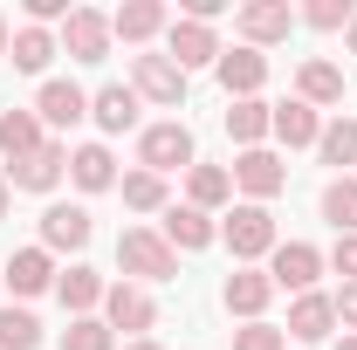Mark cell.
I'll use <instances>...</instances> for the list:
<instances>
[{
	"label": "cell",
	"mask_w": 357,
	"mask_h": 350,
	"mask_svg": "<svg viewBox=\"0 0 357 350\" xmlns=\"http://www.w3.org/2000/svg\"><path fill=\"white\" fill-rule=\"evenodd\" d=\"M117 268H124V275H144V282H172V275H178V254L165 248V234L131 227V234H117Z\"/></svg>",
	"instance_id": "cell-1"
},
{
	"label": "cell",
	"mask_w": 357,
	"mask_h": 350,
	"mask_svg": "<svg viewBox=\"0 0 357 350\" xmlns=\"http://www.w3.org/2000/svg\"><path fill=\"white\" fill-rule=\"evenodd\" d=\"M137 158H144V172H178V165H192V131L185 124H151V131L137 137Z\"/></svg>",
	"instance_id": "cell-2"
},
{
	"label": "cell",
	"mask_w": 357,
	"mask_h": 350,
	"mask_svg": "<svg viewBox=\"0 0 357 350\" xmlns=\"http://www.w3.org/2000/svg\"><path fill=\"white\" fill-rule=\"evenodd\" d=\"M220 234H227V248H234L241 261H255V254H275V213H268V206H234Z\"/></svg>",
	"instance_id": "cell-3"
},
{
	"label": "cell",
	"mask_w": 357,
	"mask_h": 350,
	"mask_svg": "<svg viewBox=\"0 0 357 350\" xmlns=\"http://www.w3.org/2000/svg\"><path fill=\"white\" fill-rule=\"evenodd\" d=\"M131 89L151 103H185V69L172 55H131Z\"/></svg>",
	"instance_id": "cell-4"
},
{
	"label": "cell",
	"mask_w": 357,
	"mask_h": 350,
	"mask_svg": "<svg viewBox=\"0 0 357 350\" xmlns=\"http://www.w3.org/2000/svg\"><path fill=\"white\" fill-rule=\"evenodd\" d=\"M316 275H323V254H316L310 241H275V268H268V282H275V289H296V296H310Z\"/></svg>",
	"instance_id": "cell-5"
},
{
	"label": "cell",
	"mask_w": 357,
	"mask_h": 350,
	"mask_svg": "<svg viewBox=\"0 0 357 350\" xmlns=\"http://www.w3.org/2000/svg\"><path fill=\"white\" fill-rule=\"evenodd\" d=\"M62 48H69L76 62H103V48H110V21H103L96 7H69V21H62Z\"/></svg>",
	"instance_id": "cell-6"
},
{
	"label": "cell",
	"mask_w": 357,
	"mask_h": 350,
	"mask_svg": "<svg viewBox=\"0 0 357 350\" xmlns=\"http://www.w3.org/2000/svg\"><path fill=\"white\" fill-rule=\"evenodd\" d=\"M103 316H110V337H117V330H151V323H158V303H151V296H144V289H131V282H117V289H103Z\"/></svg>",
	"instance_id": "cell-7"
},
{
	"label": "cell",
	"mask_w": 357,
	"mask_h": 350,
	"mask_svg": "<svg viewBox=\"0 0 357 350\" xmlns=\"http://www.w3.org/2000/svg\"><path fill=\"white\" fill-rule=\"evenodd\" d=\"M35 117L55 124V131H69V124H83V117H89V96L69 83V76H55V83H42V96H35Z\"/></svg>",
	"instance_id": "cell-8"
},
{
	"label": "cell",
	"mask_w": 357,
	"mask_h": 350,
	"mask_svg": "<svg viewBox=\"0 0 357 350\" xmlns=\"http://www.w3.org/2000/svg\"><path fill=\"white\" fill-rule=\"evenodd\" d=\"M234 185H248V192H255V206H261V199H275V192L289 185V172H282V158H275V151L255 144V151H241V158H234Z\"/></svg>",
	"instance_id": "cell-9"
},
{
	"label": "cell",
	"mask_w": 357,
	"mask_h": 350,
	"mask_svg": "<svg viewBox=\"0 0 357 350\" xmlns=\"http://www.w3.org/2000/svg\"><path fill=\"white\" fill-rule=\"evenodd\" d=\"M289 28H296V7H289V0H255V7H241V35H248V48L289 42Z\"/></svg>",
	"instance_id": "cell-10"
},
{
	"label": "cell",
	"mask_w": 357,
	"mask_h": 350,
	"mask_svg": "<svg viewBox=\"0 0 357 350\" xmlns=\"http://www.w3.org/2000/svg\"><path fill=\"white\" fill-rule=\"evenodd\" d=\"M220 83H227L234 103L255 96V89L268 83V55H261V48H220Z\"/></svg>",
	"instance_id": "cell-11"
},
{
	"label": "cell",
	"mask_w": 357,
	"mask_h": 350,
	"mask_svg": "<svg viewBox=\"0 0 357 350\" xmlns=\"http://www.w3.org/2000/svg\"><path fill=\"white\" fill-rule=\"evenodd\" d=\"M330 323H337V296H296V309H289V337L296 344H323L330 337Z\"/></svg>",
	"instance_id": "cell-12"
},
{
	"label": "cell",
	"mask_w": 357,
	"mask_h": 350,
	"mask_svg": "<svg viewBox=\"0 0 357 350\" xmlns=\"http://www.w3.org/2000/svg\"><path fill=\"white\" fill-rule=\"evenodd\" d=\"M172 62H178V69H206V62H220L213 28H206V21H172Z\"/></svg>",
	"instance_id": "cell-13"
},
{
	"label": "cell",
	"mask_w": 357,
	"mask_h": 350,
	"mask_svg": "<svg viewBox=\"0 0 357 350\" xmlns=\"http://www.w3.org/2000/svg\"><path fill=\"white\" fill-rule=\"evenodd\" d=\"M268 296H275V282H268V275H255V268H241V275H227V289H220V303L234 309V316H248V323H261Z\"/></svg>",
	"instance_id": "cell-14"
},
{
	"label": "cell",
	"mask_w": 357,
	"mask_h": 350,
	"mask_svg": "<svg viewBox=\"0 0 357 350\" xmlns=\"http://www.w3.org/2000/svg\"><path fill=\"white\" fill-rule=\"evenodd\" d=\"M62 172H69V151H62V144H42L35 158H21V165H7V178H14L21 192H48V185H55Z\"/></svg>",
	"instance_id": "cell-15"
},
{
	"label": "cell",
	"mask_w": 357,
	"mask_h": 350,
	"mask_svg": "<svg viewBox=\"0 0 357 350\" xmlns=\"http://www.w3.org/2000/svg\"><path fill=\"white\" fill-rule=\"evenodd\" d=\"M89 117H96V124H103L110 137H117V131H131V124H137V89H131V83L96 89V96H89Z\"/></svg>",
	"instance_id": "cell-16"
},
{
	"label": "cell",
	"mask_w": 357,
	"mask_h": 350,
	"mask_svg": "<svg viewBox=\"0 0 357 350\" xmlns=\"http://www.w3.org/2000/svg\"><path fill=\"white\" fill-rule=\"evenodd\" d=\"M14 296H42L48 282H55V261H48V248H21L14 261H7V275H0Z\"/></svg>",
	"instance_id": "cell-17"
},
{
	"label": "cell",
	"mask_w": 357,
	"mask_h": 350,
	"mask_svg": "<svg viewBox=\"0 0 357 350\" xmlns=\"http://www.w3.org/2000/svg\"><path fill=\"white\" fill-rule=\"evenodd\" d=\"M268 131L296 151V144H316V137H323V124H316V110L303 103V96H289V103H275V124H268Z\"/></svg>",
	"instance_id": "cell-18"
},
{
	"label": "cell",
	"mask_w": 357,
	"mask_h": 350,
	"mask_svg": "<svg viewBox=\"0 0 357 350\" xmlns=\"http://www.w3.org/2000/svg\"><path fill=\"white\" fill-rule=\"evenodd\" d=\"M213 220L199 213V206H165V248H213Z\"/></svg>",
	"instance_id": "cell-19"
},
{
	"label": "cell",
	"mask_w": 357,
	"mask_h": 350,
	"mask_svg": "<svg viewBox=\"0 0 357 350\" xmlns=\"http://www.w3.org/2000/svg\"><path fill=\"white\" fill-rule=\"evenodd\" d=\"M42 241H48V248H69V254L89 248V213H83V206H48V213H42Z\"/></svg>",
	"instance_id": "cell-20"
},
{
	"label": "cell",
	"mask_w": 357,
	"mask_h": 350,
	"mask_svg": "<svg viewBox=\"0 0 357 350\" xmlns=\"http://www.w3.org/2000/svg\"><path fill=\"white\" fill-rule=\"evenodd\" d=\"M0 151H7L14 165L35 158V151H42V117H35V110H7V117H0Z\"/></svg>",
	"instance_id": "cell-21"
},
{
	"label": "cell",
	"mask_w": 357,
	"mask_h": 350,
	"mask_svg": "<svg viewBox=\"0 0 357 350\" xmlns=\"http://www.w3.org/2000/svg\"><path fill=\"white\" fill-rule=\"evenodd\" d=\"M158 28H165V7L158 0H131V7L110 14V35H124V42H151Z\"/></svg>",
	"instance_id": "cell-22"
},
{
	"label": "cell",
	"mask_w": 357,
	"mask_h": 350,
	"mask_svg": "<svg viewBox=\"0 0 357 350\" xmlns=\"http://www.w3.org/2000/svg\"><path fill=\"white\" fill-rule=\"evenodd\" d=\"M268 124H275V103H261V96H241V103L227 110V131L241 137L248 151H255V144L268 137Z\"/></svg>",
	"instance_id": "cell-23"
},
{
	"label": "cell",
	"mask_w": 357,
	"mask_h": 350,
	"mask_svg": "<svg viewBox=\"0 0 357 350\" xmlns=\"http://www.w3.org/2000/svg\"><path fill=\"white\" fill-rule=\"evenodd\" d=\"M296 89H303V103H344V69L337 62H303V76H296Z\"/></svg>",
	"instance_id": "cell-24"
},
{
	"label": "cell",
	"mask_w": 357,
	"mask_h": 350,
	"mask_svg": "<svg viewBox=\"0 0 357 350\" xmlns=\"http://www.w3.org/2000/svg\"><path fill=\"white\" fill-rule=\"evenodd\" d=\"M69 178H76L83 192H103V185H117V158H110L103 144H83V151L69 158Z\"/></svg>",
	"instance_id": "cell-25"
},
{
	"label": "cell",
	"mask_w": 357,
	"mask_h": 350,
	"mask_svg": "<svg viewBox=\"0 0 357 350\" xmlns=\"http://www.w3.org/2000/svg\"><path fill=\"white\" fill-rule=\"evenodd\" d=\"M55 296H62V309H76V316H89V309L103 303V275H96V268H69V275L55 282Z\"/></svg>",
	"instance_id": "cell-26"
},
{
	"label": "cell",
	"mask_w": 357,
	"mask_h": 350,
	"mask_svg": "<svg viewBox=\"0 0 357 350\" xmlns=\"http://www.w3.org/2000/svg\"><path fill=\"white\" fill-rule=\"evenodd\" d=\"M48 55H55V35H48V28H21V35L7 42V62H14V69H28V76H42Z\"/></svg>",
	"instance_id": "cell-27"
},
{
	"label": "cell",
	"mask_w": 357,
	"mask_h": 350,
	"mask_svg": "<svg viewBox=\"0 0 357 350\" xmlns=\"http://www.w3.org/2000/svg\"><path fill=\"white\" fill-rule=\"evenodd\" d=\"M323 220L337 234H357V178H330L323 185Z\"/></svg>",
	"instance_id": "cell-28"
},
{
	"label": "cell",
	"mask_w": 357,
	"mask_h": 350,
	"mask_svg": "<svg viewBox=\"0 0 357 350\" xmlns=\"http://www.w3.org/2000/svg\"><path fill=\"white\" fill-rule=\"evenodd\" d=\"M316 151H323V165H357V124H351V117L323 124V137H316Z\"/></svg>",
	"instance_id": "cell-29"
},
{
	"label": "cell",
	"mask_w": 357,
	"mask_h": 350,
	"mask_svg": "<svg viewBox=\"0 0 357 350\" xmlns=\"http://www.w3.org/2000/svg\"><path fill=\"white\" fill-rule=\"evenodd\" d=\"M185 185H192V206L206 213V206H220L227 192H234V172H220V165H192V178H185Z\"/></svg>",
	"instance_id": "cell-30"
},
{
	"label": "cell",
	"mask_w": 357,
	"mask_h": 350,
	"mask_svg": "<svg viewBox=\"0 0 357 350\" xmlns=\"http://www.w3.org/2000/svg\"><path fill=\"white\" fill-rule=\"evenodd\" d=\"M42 344V323L28 309H0V350H35Z\"/></svg>",
	"instance_id": "cell-31"
},
{
	"label": "cell",
	"mask_w": 357,
	"mask_h": 350,
	"mask_svg": "<svg viewBox=\"0 0 357 350\" xmlns=\"http://www.w3.org/2000/svg\"><path fill=\"white\" fill-rule=\"evenodd\" d=\"M62 350H117V337H110V323H96V316H76V323L62 330Z\"/></svg>",
	"instance_id": "cell-32"
},
{
	"label": "cell",
	"mask_w": 357,
	"mask_h": 350,
	"mask_svg": "<svg viewBox=\"0 0 357 350\" xmlns=\"http://www.w3.org/2000/svg\"><path fill=\"white\" fill-rule=\"evenodd\" d=\"M124 206L158 213V206H165V178H158V172H131V178H124Z\"/></svg>",
	"instance_id": "cell-33"
},
{
	"label": "cell",
	"mask_w": 357,
	"mask_h": 350,
	"mask_svg": "<svg viewBox=\"0 0 357 350\" xmlns=\"http://www.w3.org/2000/svg\"><path fill=\"white\" fill-rule=\"evenodd\" d=\"M303 21H310V28H351L357 14H351V0H310Z\"/></svg>",
	"instance_id": "cell-34"
},
{
	"label": "cell",
	"mask_w": 357,
	"mask_h": 350,
	"mask_svg": "<svg viewBox=\"0 0 357 350\" xmlns=\"http://www.w3.org/2000/svg\"><path fill=\"white\" fill-rule=\"evenodd\" d=\"M234 350H289V337L275 323H248V330H234Z\"/></svg>",
	"instance_id": "cell-35"
},
{
	"label": "cell",
	"mask_w": 357,
	"mask_h": 350,
	"mask_svg": "<svg viewBox=\"0 0 357 350\" xmlns=\"http://www.w3.org/2000/svg\"><path fill=\"white\" fill-rule=\"evenodd\" d=\"M330 261H337V275L357 282V234H337V254H330Z\"/></svg>",
	"instance_id": "cell-36"
},
{
	"label": "cell",
	"mask_w": 357,
	"mask_h": 350,
	"mask_svg": "<svg viewBox=\"0 0 357 350\" xmlns=\"http://www.w3.org/2000/svg\"><path fill=\"white\" fill-rule=\"evenodd\" d=\"M337 323H351V330H357V282L344 289V296H337Z\"/></svg>",
	"instance_id": "cell-37"
},
{
	"label": "cell",
	"mask_w": 357,
	"mask_h": 350,
	"mask_svg": "<svg viewBox=\"0 0 357 350\" xmlns=\"http://www.w3.org/2000/svg\"><path fill=\"white\" fill-rule=\"evenodd\" d=\"M7 42H14V35H7V14H0V55H7Z\"/></svg>",
	"instance_id": "cell-38"
},
{
	"label": "cell",
	"mask_w": 357,
	"mask_h": 350,
	"mask_svg": "<svg viewBox=\"0 0 357 350\" xmlns=\"http://www.w3.org/2000/svg\"><path fill=\"white\" fill-rule=\"evenodd\" d=\"M0 220H7V178H0Z\"/></svg>",
	"instance_id": "cell-39"
},
{
	"label": "cell",
	"mask_w": 357,
	"mask_h": 350,
	"mask_svg": "<svg viewBox=\"0 0 357 350\" xmlns=\"http://www.w3.org/2000/svg\"><path fill=\"white\" fill-rule=\"evenodd\" d=\"M131 350H158V344H151V337H137V344H131Z\"/></svg>",
	"instance_id": "cell-40"
},
{
	"label": "cell",
	"mask_w": 357,
	"mask_h": 350,
	"mask_svg": "<svg viewBox=\"0 0 357 350\" xmlns=\"http://www.w3.org/2000/svg\"><path fill=\"white\" fill-rule=\"evenodd\" d=\"M337 350H357V337H344V344H337Z\"/></svg>",
	"instance_id": "cell-41"
},
{
	"label": "cell",
	"mask_w": 357,
	"mask_h": 350,
	"mask_svg": "<svg viewBox=\"0 0 357 350\" xmlns=\"http://www.w3.org/2000/svg\"><path fill=\"white\" fill-rule=\"evenodd\" d=\"M351 55H357V21H351Z\"/></svg>",
	"instance_id": "cell-42"
}]
</instances>
